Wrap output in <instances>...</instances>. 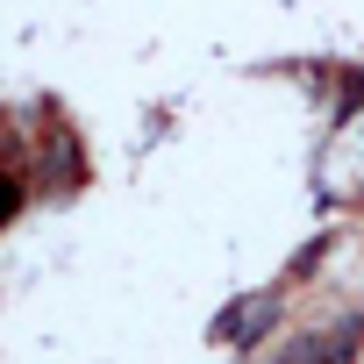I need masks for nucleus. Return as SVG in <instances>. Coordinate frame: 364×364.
<instances>
[{
    "label": "nucleus",
    "mask_w": 364,
    "mask_h": 364,
    "mask_svg": "<svg viewBox=\"0 0 364 364\" xmlns=\"http://www.w3.org/2000/svg\"><path fill=\"white\" fill-rule=\"evenodd\" d=\"M364 343V314H343L336 328H321V336H300L293 350H286V364H350V350Z\"/></svg>",
    "instance_id": "obj_1"
},
{
    "label": "nucleus",
    "mask_w": 364,
    "mask_h": 364,
    "mask_svg": "<svg viewBox=\"0 0 364 364\" xmlns=\"http://www.w3.org/2000/svg\"><path fill=\"white\" fill-rule=\"evenodd\" d=\"M8 200H15V193H8V186H0V215H8Z\"/></svg>",
    "instance_id": "obj_2"
}]
</instances>
